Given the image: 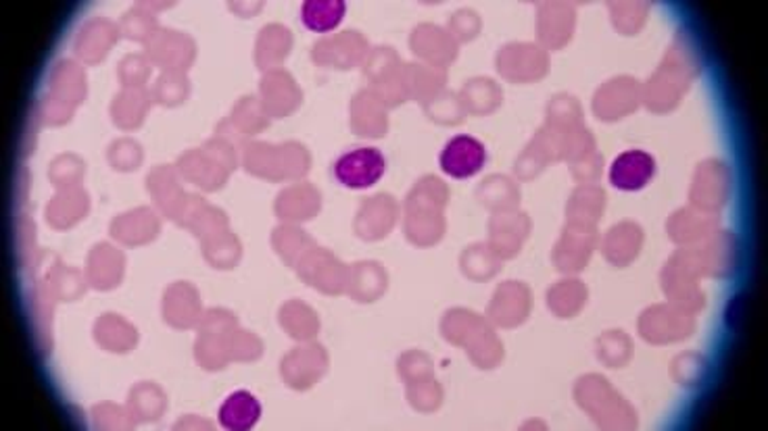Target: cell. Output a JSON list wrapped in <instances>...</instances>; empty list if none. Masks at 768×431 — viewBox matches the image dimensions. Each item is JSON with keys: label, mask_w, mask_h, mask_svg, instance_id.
Masks as SVG:
<instances>
[{"label": "cell", "mask_w": 768, "mask_h": 431, "mask_svg": "<svg viewBox=\"0 0 768 431\" xmlns=\"http://www.w3.org/2000/svg\"><path fill=\"white\" fill-rule=\"evenodd\" d=\"M386 172V158L378 148H355L336 158L334 177L351 191H366L381 182Z\"/></svg>", "instance_id": "cell-1"}, {"label": "cell", "mask_w": 768, "mask_h": 431, "mask_svg": "<svg viewBox=\"0 0 768 431\" xmlns=\"http://www.w3.org/2000/svg\"><path fill=\"white\" fill-rule=\"evenodd\" d=\"M487 163V148L481 140L472 136H455L441 153V170L455 179H468L481 172Z\"/></svg>", "instance_id": "cell-2"}, {"label": "cell", "mask_w": 768, "mask_h": 431, "mask_svg": "<svg viewBox=\"0 0 768 431\" xmlns=\"http://www.w3.org/2000/svg\"><path fill=\"white\" fill-rule=\"evenodd\" d=\"M656 175V158L644 151H627L614 158L610 184L623 192L644 191Z\"/></svg>", "instance_id": "cell-3"}, {"label": "cell", "mask_w": 768, "mask_h": 431, "mask_svg": "<svg viewBox=\"0 0 768 431\" xmlns=\"http://www.w3.org/2000/svg\"><path fill=\"white\" fill-rule=\"evenodd\" d=\"M262 404L251 392H234L220 407V423L230 431H249L257 425Z\"/></svg>", "instance_id": "cell-4"}, {"label": "cell", "mask_w": 768, "mask_h": 431, "mask_svg": "<svg viewBox=\"0 0 768 431\" xmlns=\"http://www.w3.org/2000/svg\"><path fill=\"white\" fill-rule=\"evenodd\" d=\"M347 13V4L343 0H307L301 7V21L307 30L324 34L341 25Z\"/></svg>", "instance_id": "cell-5"}]
</instances>
